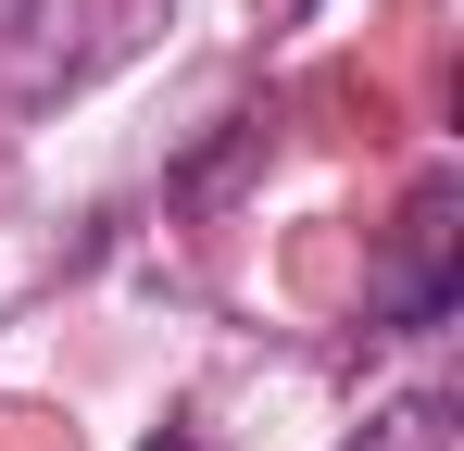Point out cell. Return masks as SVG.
<instances>
[{
  "label": "cell",
  "mask_w": 464,
  "mask_h": 451,
  "mask_svg": "<svg viewBox=\"0 0 464 451\" xmlns=\"http://www.w3.org/2000/svg\"><path fill=\"white\" fill-rule=\"evenodd\" d=\"M101 0H0V113H38V101H63L101 51Z\"/></svg>",
  "instance_id": "obj_1"
},
{
  "label": "cell",
  "mask_w": 464,
  "mask_h": 451,
  "mask_svg": "<svg viewBox=\"0 0 464 451\" xmlns=\"http://www.w3.org/2000/svg\"><path fill=\"white\" fill-rule=\"evenodd\" d=\"M452 176H427L414 188V214H401V251H389V276H377V313L389 326H440L452 313Z\"/></svg>",
  "instance_id": "obj_2"
},
{
  "label": "cell",
  "mask_w": 464,
  "mask_h": 451,
  "mask_svg": "<svg viewBox=\"0 0 464 451\" xmlns=\"http://www.w3.org/2000/svg\"><path fill=\"white\" fill-rule=\"evenodd\" d=\"M364 451H452V401H401L389 427H364Z\"/></svg>",
  "instance_id": "obj_3"
},
{
  "label": "cell",
  "mask_w": 464,
  "mask_h": 451,
  "mask_svg": "<svg viewBox=\"0 0 464 451\" xmlns=\"http://www.w3.org/2000/svg\"><path fill=\"white\" fill-rule=\"evenodd\" d=\"M151 451H201V439H188V427H163V439H151Z\"/></svg>",
  "instance_id": "obj_4"
}]
</instances>
